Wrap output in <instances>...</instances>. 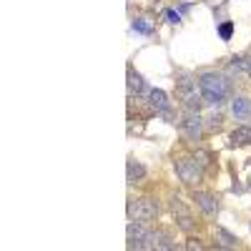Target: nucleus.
<instances>
[{
    "instance_id": "f257e3e1",
    "label": "nucleus",
    "mask_w": 251,
    "mask_h": 251,
    "mask_svg": "<svg viewBox=\"0 0 251 251\" xmlns=\"http://www.w3.org/2000/svg\"><path fill=\"white\" fill-rule=\"evenodd\" d=\"M199 88L203 93V103H208V106H221L226 100V96L231 93V83L219 73H203L199 78Z\"/></svg>"
},
{
    "instance_id": "f03ea898",
    "label": "nucleus",
    "mask_w": 251,
    "mask_h": 251,
    "mask_svg": "<svg viewBox=\"0 0 251 251\" xmlns=\"http://www.w3.org/2000/svg\"><path fill=\"white\" fill-rule=\"evenodd\" d=\"M176 96L183 100V106H186L188 111H199L201 103H203L201 88H196V80H191L188 75H183V78L176 80Z\"/></svg>"
},
{
    "instance_id": "7ed1b4c3",
    "label": "nucleus",
    "mask_w": 251,
    "mask_h": 251,
    "mask_svg": "<svg viewBox=\"0 0 251 251\" xmlns=\"http://www.w3.org/2000/svg\"><path fill=\"white\" fill-rule=\"evenodd\" d=\"M158 214V203L153 199H131L128 201V219L131 221H151Z\"/></svg>"
},
{
    "instance_id": "20e7f679",
    "label": "nucleus",
    "mask_w": 251,
    "mask_h": 251,
    "mask_svg": "<svg viewBox=\"0 0 251 251\" xmlns=\"http://www.w3.org/2000/svg\"><path fill=\"white\" fill-rule=\"evenodd\" d=\"M126 236H128V249H153V231H149L143 221H131Z\"/></svg>"
},
{
    "instance_id": "39448f33",
    "label": "nucleus",
    "mask_w": 251,
    "mask_h": 251,
    "mask_svg": "<svg viewBox=\"0 0 251 251\" xmlns=\"http://www.w3.org/2000/svg\"><path fill=\"white\" fill-rule=\"evenodd\" d=\"M176 174L183 183L188 186H196L201 178H203V166L196 161V158H178L176 161Z\"/></svg>"
},
{
    "instance_id": "423d86ee",
    "label": "nucleus",
    "mask_w": 251,
    "mask_h": 251,
    "mask_svg": "<svg viewBox=\"0 0 251 251\" xmlns=\"http://www.w3.org/2000/svg\"><path fill=\"white\" fill-rule=\"evenodd\" d=\"M181 131L191 138V141H201L203 136V121L199 118V111H188L181 121Z\"/></svg>"
},
{
    "instance_id": "0eeeda50",
    "label": "nucleus",
    "mask_w": 251,
    "mask_h": 251,
    "mask_svg": "<svg viewBox=\"0 0 251 251\" xmlns=\"http://www.w3.org/2000/svg\"><path fill=\"white\" fill-rule=\"evenodd\" d=\"M149 103H151V108H153L156 113L171 116V100H169V96H166L161 88H153V91L149 93Z\"/></svg>"
},
{
    "instance_id": "6e6552de",
    "label": "nucleus",
    "mask_w": 251,
    "mask_h": 251,
    "mask_svg": "<svg viewBox=\"0 0 251 251\" xmlns=\"http://www.w3.org/2000/svg\"><path fill=\"white\" fill-rule=\"evenodd\" d=\"M194 201H196V206L201 208L206 216H214V214L219 211V201H216V196L206 194V191H194Z\"/></svg>"
},
{
    "instance_id": "1a4fd4ad",
    "label": "nucleus",
    "mask_w": 251,
    "mask_h": 251,
    "mask_svg": "<svg viewBox=\"0 0 251 251\" xmlns=\"http://www.w3.org/2000/svg\"><path fill=\"white\" fill-rule=\"evenodd\" d=\"M214 241H216V246H221V249H234V246H239V239H236L231 231H226L224 226H216V228H214Z\"/></svg>"
},
{
    "instance_id": "9d476101",
    "label": "nucleus",
    "mask_w": 251,
    "mask_h": 251,
    "mask_svg": "<svg viewBox=\"0 0 251 251\" xmlns=\"http://www.w3.org/2000/svg\"><path fill=\"white\" fill-rule=\"evenodd\" d=\"M228 141H231V146H249V143H251V128H246V126H239V128L231 131Z\"/></svg>"
},
{
    "instance_id": "9b49d317",
    "label": "nucleus",
    "mask_w": 251,
    "mask_h": 251,
    "mask_svg": "<svg viewBox=\"0 0 251 251\" xmlns=\"http://www.w3.org/2000/svg\"><path fill=\"white\" fill-rule=\"evenodd\" d=\"M143 176H146V169H143L138 161L128 158V183H136V181H141Z\"/></svg>"
},
{
    "instance_id": "f8f14e48",
    "label": "nucleus",
    "mask_w": 251,
    "mask_h": 251,
    "mask_svg": "<svg viewBox=\"0 0 251 251\" xmlns=\"http://www.w3.org/2000/svg\"><path fill=\"white\" fill-rule=\"evenodd\" d=\"M143 91V78L128 66V93L133 96V93H141Z\"/></svg>"
},
{
    "instance_id": "ddd939ff",
    "label": "nucleus",
    "mask_w": 251,
    "mask_h": 251,
    "mask_svg": "<svg viewBox=\"0 0 251 251\" xmlns=\"http://www.w3.org/2000/svg\"><path fill=\"white\" fill-rule=\"evenodd\" d=\"M176 244L166 231H153V249H174Z\"/></svg>"
},
{
    "instance_id": "4468645a",
    "label": "nucleus",
    "mask_w": 251,
    "mask_h": 251,
    "mask_svg": "<svg viewBox=\"0 0 251 251\" xmlns=\"http://www.w3.org/2000/svg\"><path fill=\"white\" fill-rule=\"evenodd\" d=\"M231 111H234V116H249L251 113V103L246 98H236L231 103Z\"/></svg>"
},
{
    "instance_id": "2eb2a0df",
    "label": "nucleus",
    "mask_w": 251,
    "mask_h": 251,
    "mask_svg": "<svg viewBox=\"0 0 251 251\" xmlns=\"http://www.w3.org/2000/svg\"><path fill=\"white\" fill-rule=\"evenodd\" d=\"M231 33H234V23H224V25L219 28V35H221L224 40H228V38H231Z\"/></svg>"
},
{
    "instance_id": "dca6fc26",
    "label": "nucleus",
    "mask_w": 251,
    "mask_h": 251,
    "mask_svg": "<svg viewBox=\"0 0 251 251\" xmlns=\"http://www.w3.org/2000/svg\"><path fill=\"white\" fill-rule=\"evenodd\" d=\"M133 30H138V33H151V25L143 23V20H133Z\"/></svg>"
},
{
    "instance_id": "f3484780",
    "label": "nucleus",
    "mask_w": 251,
    "mask_h": 251,
    "mask_svg": "<svg viewBox=\"0 0 251 251\" xmlns=\"http://www.w3.org/2000/svg\"><path fill=\"white\" fill-rule=\"evenodd\" d=\"M208 128L219 131V128H221V116H211V118H208Z\"/></svg>"
},
{
    "instance_id": "a211bd4d",
    "label": "nucleus",
    "mask_w": 251,
    "mask_h": 251,
    "mask_svg": "<svg viewBox=\"0 0 251 251\" xmlns=\"http://www.w3.org/2000/svg\"><path fill=\"white\" fill-rule=\"evenodd\" d=\"M166 18H169L171 23H178V20H181V18H178V13H174V10H166Z\"/></svg>"
},
{
    "instance_id": "6ab92c4d",
    "label": "nucleus",
    "mask_w": 251,
    "mask_h": 251,
    "mask_svg": "<svg viewBox=\"0 0 251 251\" xmlns=\"http://www.w3.org/2000/svg\"><path fill=\"white\" fill-rule=\"evenodd\" d=\"M186 249H203V244H199L196 239H191V241L186 244Z\"/></svg>"
},
{
    "instance_id": "aec40b11",
    "label": "nucleus",
    "mask_w": 251,
    "mask_h": 251,
    "mask_svg": "<svg viewBox=\"0 0 251 251\" xmlns=\"http://www.w3.org/2000/svg\"><path fill=\"white\" fill-rule=\"evenodd\" d=\"M249 71H251V60H249Z\"/></svg>"
}]
</instances>
